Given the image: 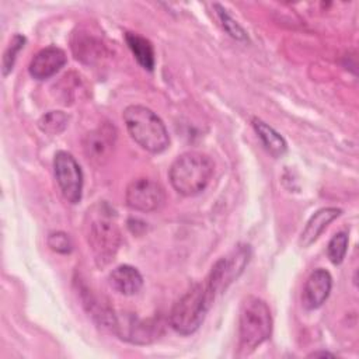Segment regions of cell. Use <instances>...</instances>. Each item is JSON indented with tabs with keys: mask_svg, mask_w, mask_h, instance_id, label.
Instances as JSON below:
<instances>
[{
	"mask_svg": "<svg viewBox=\"0 0 359 359\" xmlns=\"http://www.w3.org/2000/svg\"><path fill=\"white\" fill-rule=\"evenodd\" d=\"M69 116L62 111H49L41 116L38 125L42 132L49 135H59L67 126Z\"/></svg>",
	"mask_w": 359,
	"mask_h": 359,
	"instance_id": "ac0fdd59",
	"label": "cell"
},
{
	"mask_svg": "<svg viewBox=\"0 0 359 359\" xmlns=\"http://www.w3.org/2000/svg\"><path fill=\"white\" fill-rule=\"evenodd\" d=\"M163 331L161 323L156 318H147V320H140L133 316L123 317L121 318L116 316V324L114 332L118 334L122 339H126L132 344H149L158 338V335Z\"/></svg>",
	"mask_w": 359,
	"mask_h": 359,
	"instance_id": "30bf717a",
	"label": "cell"
},
{
	"mask_svg": "<svg viewBox=\"0 0 359 359\" xmlns=\"http://www.w3.org/2000/svg\"><path fill=\"white\" fill-rule=\"evenodd\" d=\"M272 334V316L268 304L257 297L248 296L240 310L238 318V349L240 355H250L262 345Z\"/></svg>",
	"mask_w": 359,
	"mask_h": 359,
	"instance_id": "5b68a950",
	"label": "cell"
},
{
	"mask_svg": "<svg viewBox=\"0 0 359 359\" xmlns=\"http://www.w3.org/2000/svg\"><path fill=\"white\" fill-rule=\"evenodd\" d=\"M310 356L317 358V356H334V355H332V353H330V352H313Z\"/></svg>",
	"mask_w": 359,
	"mask_h": 359,
	"instance_id": "603a6c76",
	"label": "cell"
},
{
	"mask_svg": "<svg viewBox=\"0 0 359 359\" xmlns=\"http://www.w3.org/2000/svg\"><path fill=\"white\" fill-rule=\"evenodd\" d=\"M215 300L206 282L191 286L171 307L168 321L171 328L181 335L194 334L205 321Z\"/></svg>",
	"mask_w": 359,
	"mask_h": 359,
	"instance_id": "277c9868",
	"label": "cell"
},
{
	"mask_svg": "<svg viewBox=\"0 0 359 359\" xmlns=\"http://www.w3.org/2000/svg\"><path fill=\"white\" fill-rule=\"evenodd\" d=\"M215 171L212 158L199 151L178 156L170 167L168 177L172 188L182 196L201 194L210 182Z\"/></svg>",
	"mask_w": 359,
	"mask_h": 359,
	"instance_id": "7a4b0ae2",
	"label": "cell"
},
{
	"mask_svg": "<svg viewBox=\"0 0 359 359\" xmlns=\"http://www.w3.org/2000/svg\"><path fill=\"white\" fill-rule=\"evenodd\" d=\"M251 257L250 245H238L229 255L222 257L212 266L208 278L205 279L208 287L216 297L217 293L224 292L244 271Z\"/></svg>",
	"mask_w": 359,
	"mask_h": 359,
	"instance_id": "8992f818",
	"label": "cell"
},
{
	"mask_svg": "<svg viewBox=\"0 0 359 359\" xmlns=\"http://www.w3.org/2000/svg\"><path fill=\"white\" fill-rule=\"evenodd\" d=\"M213 7L216 8V14L217 18L223 27V29L234 39L237 41H248V35L247 32L243 29V27L226 11V8H223L220 4H213Z\"/></svg>",
	"mask_w": 359,
	"mask_h": 359,
	"instance_id": "d6986e66",
	"label": "cell"
},
{
	"mask_svg": "<svg viewBox=\"0 0 359 359\" xmlns=\"http://www.w3.org/2000/svg\"><path fill=\"white\" fill-rule=\"evenodd\" d=\"M67 62L65 50L57 46H46L36 52L29 62V74L36 80H46L55 76Z\"/></svg>",
	"mask_w": 359,
	"mask_h": 359,
	"instance_id": "8fae6325",
	"label": "cell"
},
{
	"mask_svg": "<svg viewBox=\"0 0 359 359\" xmlns=\"http://www.w3.org/2000/svg\"><path fill=\"white\" fill-rule=\"evenodd\" d=\"M126 205L137 212L150 213L160 209L165 201V192L161 184L150 177H139L126 188Z\"/></svg>",
	"mask_w": 359,
	"mask_h": 359,
	"instance_id": "ba28073f",
	"label": "cell"
},
{
	"mask_svg": "<svg viewBox=\"0 0 359 359\" xmlns=\"http://www.w3.org/2000/svg\"><path fill=\"white\" fill-rule=\"evenodd\" d=\"M252 126L269 154H272L273 157H282L286 153L287 150L286 140L272 126H269L268 123H265L258 118L252 119Z\"/></svg>",
	"mask_w": 359,
	"mask_h": 359,
	"instance_id": "2e32d148",
	"label": "cell"
},
{
	"mask_svg": "<svg viewBox=\"0 0 359 359\" xmlns=\"http://www.w3.org/2000/svg\"><path fill=\"white\" fill-rule=\"evenodd\" d=\"M46 243L52 251L59 252V254H69L73 250V243H72L69 234H66L65 231L50 233L48 236Z\"/></svg>",
	"mask_w": 359,
	"mask_h": 359,
	"instance_id": "7402d4cb",
	"label": "cell"
},
{
	"mask_svg": "<svg viewBox=\"0 0 359 359\" xmlns=\"http://www.w3.org/2000/svg\"><path fill=\"white\" fill-rule=\"evenodd\" d=\"M123 122L130 137L149 153H163L170 146V136L164 122L150 108L129 105L123 111Z\"/></svg>",
	"mask_w": 359,
	"mask_h": 359,
	"instance_id": "3957f363",
	"label": "cell"
},
{
	"mask_svg": "<svg viewBox=\"0 0 359 359\" xmlns=\"http://www.w3.org/2000/svg\"><path fill=\"white\" fill-rule=\"evenodd\" d=\"M125 41L133 53L136 62L146 70H153L156 57H154V48L149 39L136 34V32H126Z\"/></svg>",
	"mask_w": 359,
	"mask_h": 359,
	"instance_id": "e0dca14e",
	"label": "cell"
},
{
	"mask_svg": "<svg viewBox=\"0 0 359 359\" xmlns=\"http://www.w3.org/2000/svg\"><path fill=\"white\" fill-rule=\"evenodd\" d=\"M86 238L98 266L108 265L116 255L122 236L112 208L100 202L88 209L86 216Z\"/></svg>",
	"mask_w": 359,
	"mask_h": 359,
	"instance_id": "6da1fadb",
	"label": "cell"
},
{
	"mask_svg": "<svg viewBox=\"0 0 359 359\" xmlns=\"http://www.w3.org/2000/svg\"><path fill=\"white\" fill-rule=\"evenodd\" d=\"M55 178L63 198L70 203H79L83 195V171L76 158L67 151H57L53 158Z\"/></svg>",
	"mask_w": 359,
	"mask_h": 359,
	"instance_id": "52a82bcc",
	"label": "cell"
},
{
	"mask_svg": "<svg viewBox=\"0 0 359 359\" xmlns=\"http://www.w3.org/2000/svg\"><path fill=\"white\" fill-rule=\"evenodd\" d=\"M116 129L114 125L104 123L88 132L83 139V151L87 161L95 167L107 164L115 149Z\"/></svg>",
	"mask_w": 359,
	"mask_h": 359,
	"instance_id": "9c48e42d",
	"label": "cell"
},
{
	"mask_svg": "<svg viewBox=\"0 0 359 359\" xmlns=\"http://www.w3.org/2000/svg\"><path fill=\"white\" fill-rule=\"evenodd\" d=\"M108 280L111 287L123 296H133L143 286L142 273L132 265L116 266L109 273Z\"/></svg>",
	"mask_w": 359,
	"mask_h": 359,
	"instance_id": "4fadbf2b",
	"label": "cell"
},
{
	"mask_svg": "<svg viewBox=\"0 0 359 359\" xmlns=\"http://www.w3.org/2000/svg\"><path fill=\"white\" fill-rule=\"evenodd\" d=\"M73 53L77 60L86 65L100 63L102 57L107 56L105 45L90 34H76L72 45Z\"/></svg>",
	"mask_w": 359,
	"mask_h": 359,
	"instance_id": "5bb4252c",
	"label": "cell"
},
{
	"mask_svg": "<svg viewBox=\"0 0 359 359\" xmlns=\"http://www.w3.org/2000/svg\"><path fill=\"white\" fill-rule=\"evenodd\" d=\"M342 210L338 208H323L317 210L307 222L306 227L303 229L299 244L300 247H309L320 236L321 233L328 227V224L335 220L338 216H341Z\"/></svg>",
	"mask_w": 359,
	"mask_h": 359,
	"instance_id": "9a60e30c",
	"label": "cell"
},
{
	"mask_svg": "<svg viewBox=\"0 0 359 359\" xmlns=\"http://www.w3.org/2000/svg\"><path fill=\"white\" fill-rule=\"evenodd\" d=\"M25 45V36L20 35V34H15L8 46L4 50V55H3V62H1V72H3V76H7L11 70H13V66H14V62L17 59V55L20 53V50L24 48Z\"/></svg>",
	"mask_w": 359,
	"mask_h": 359,
	"instance_id": "ffe728a7",
	"label": "cell"
},
{
	"mask_svg": "<svg viewBox=\"0 0 359 359\" xmlns=\"http://www.w3.org/2000/svg\"><path fill=\"white\" fill-rule=\"evenodd\" d=\"M331 287H332V278L330 272L323 268L314 269L309 275L303 287V293H302L303 306L309 310L318 309L328 299Z\"/></svg>",
	"mask_w": 359,
	"mask_h": 359,
	"instance_id": "7c38bea8",
	"label": "cell"
},
{
	"mask_svg": "<svg viewBox=\"0 0 359 359\" xmlns=\"http://www.w3.org/2000/svg\"><path fill=\"white\" fill-rule=\"evenodd\" d=\"M346 250H348V236H346V233L339 231L335 236H332V238L328 243L327 254H328L330 261L334 265H339L345 258Z\"/></svg>",
	"mask_w": 359,
	"mask_h": 359,
	"instance_id": "44dd1931",
	"label": "cell"
}]
</instances>
